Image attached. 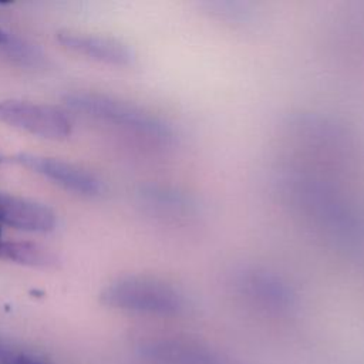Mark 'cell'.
Listing matches in <instances>:
<instances>
[{
  "label": "cell",
  "mask_w": 364,
  "mask_h": 364,
  "mask_svg": "<svg viewBox=\"0 0 364 364\" xmlns=\"http://www.w3.org/2000/svg\"><path fill=\"white\" fill-rule=\"evenodd\" d=\"M276 183L290 205L347 245L364 242V210L330 182L301 169H282Z\"/></svg>",
  "instance_id": "1"
},
{
  "label": "cell",
  "mask_w": 364,
  "mask_h": 364,
  "mask_svg": "<svg viewBox=\"0 0 364 364\" xmlns=\"http://www.w3.org/2000/svg\"><path fill=\"white\" fill-rule=\"evenodd\" d=\"M104 303L136 313L178 316L188 307L185 293L172 283L149 276L117 279L102 291Z\"/></svg>",
  "instance_id": "2"
},
{
  "label": "cell",
  "mask_w": 364,
  "mask_h": 364,
  "mask_svg": "<svg viewBox=\"0 0 364 364\" xmlns=\"http://www.w3.org/2000/svg\"><path fill=\"white\" fill-rule=\"evenodd\" d=\"M67 104L78 111L121 125L162 145L173 144L178 136L172 124L125 101H118L102 95L73 94L67 97Z\"/></svg>",
  "instance_id": "3"
},
{
  "label": "cell",
  "mask_w": 364,
  "mask_h": 364,
  "mask_svg": "<svg viewBox=\"0 0 364 364\" xmlns=\"http://www.w3.org/2000/svg\"><path fill=\"white\" fill-rule=\"evenodd\" d=\"M233 286L247 300L269 311L287 313L297 303L293 287L282 276L262 266L237 267L233 272Z\"/></svg>",
  "instance_id": "4"
},
{
  "label": "cell",
  "mask_w": 364,
  "mask_h": 364,
  "mask_svg": "<svg viewBox=\"0 0 364 364\" xmlns=\"http://www.w3.org/2000/svg\"><path fill=\"white\" fill-rule=\"evenodd\" d=\"M0 122L46 139H64L70 119L55 107L18 100H0Z\"/></svg>",
  "instance_id": "5"
},
{
  "label": "cell",
  "mask_w": 364,
  "mask_h": 364,
  "mask_svg": "<svg viewBox=\"0 0 364 364\" xmlns=\"http://www.w3.org/2000/svg\"><path fill=\"white\" fill-rule=\"evenodd\" d=\"M13 161L73 192L82 195H97L101 192V182L92 173L73 164L26 152L14 155Z\"/></svg>",
  "instance_id": "6"
},
{
  "label": "cell",
  "mask_w": 364,
  "mask_h": 364,
  "mask_svg": "<svg viewBox=\"0 0 364 364\" xmlns=\"http://www.w3.org/2000/svg\"><path fill=\"white\" fill-rule=\"evenodd\" d=\"M0 223L27 232H50L55 215L43 203L0 192Z\"/></svg>",
  "instance_id": "7"
},
{
  "label": "cell",
  "mask_w": 364,
  "mask_h": 364,
  "mask_svg": "<svg viewBox=\"0 0 364 364\" xmlns=\"http://www.w3.org/2000/svg\"><path fill=\"white\" fill-rule=\"evenodd\" d=\"M57 38L68 50H73L78 54L87 55L101 63L128 65L134 60V54L129 50V47L115 38L75 33L71 30L60 31L57 34Z\"/></svg>",
  "instance_id": "8"
},
{
  "label": "cell",
  "mask_w": 364,
  "mask_h": 364,
  "mask_svg": "<svg viewBox=\"0 0 364 364\" xmlns=\"http://www.w3.org/2000/svg\"><path fill=\"white\" fill-rule=\"evenodd\" d=\"M152 360L161 364H225L220 355L196 341L165 338L149 347Z\"/></svg>",
  "instance_id": "9"
},
{
  "label": "cell",
  "mask_w": 364,
  "mask_h": 364,
  "mask_svg": "<svg viewBox=\"0 0 364 364\" xmlns=\"http://www.w3.org/2000/svg\"><path fill=\"white\" fill-rule=\"evenodd\" d=\"M152 206L165 216L182 220H192L200 215L199 202L183 189L161 186L148 191Z\"/></svg>",
  "instance_id": "10"
},
{
  "label": "cell",
  "mask_w": 364,
  "mask_h": 364,
  "mask_svg": "<svg viewBox=\"0 0 364 364\" xmlns=\"http://www.w3.org/2000/svg\"><path fill=\"white\" fill-rule=\"evenodd\" d=\"M0 259L31 267H48L55 263L54 255L31 242L0 240Z\"/></svg>",
  "instance_id": "11"
},
{
  "label": "cell",
  "mask_w": 364,
  "mask_h": 364,
  "mask_svg": "<svg viewBox=\"0 0 364 364\" xmlns=\"http://www.w3.org/2000/svg\"><path fill=\"white\" fill-rule=\"evenodd\" d=\"M9 41V36L7 33H4L1 28H0V44H4Z\"/></svg>",
  "instance_id": "12"
},
{
  "label": "cell",
  "mask_w": 364,
  "mask_h": 364,
  "mask_svg": "<svg viewBox=\"0 0 364 364\" xmlns=\"http://www.w3.org/2000/svg\"><path fill=\"white\" fill-rule=\"evenodd\" d=\"M3 161H4V158H3V155L0 154V162H3Z\"/></svg>",
  "instance_id": "13"
},
{
  "label": "cell",
  "mask_w": 364,
  "mask_h": 364,
  "mask_svg": "<svg viewBox=\"0 0 364 364\" xmlns=\"http://www.w3.org/2000/svg\"><path fill=\"white\" fill-rule=\"evenodd\" d=\"M0 240H1V229H0Z\"/></svg>",
  "instance_id": "14"
}]
</instances>
